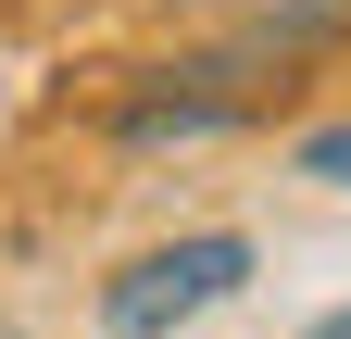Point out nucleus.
I'll list each match as a JSON object with an SVG mask.
<instances>
[{
  "mask_svg": "<svg viewBox=\"0 0 351 339\" xmlns=\"http://www.w3.org/2000/svg\"><path fill=\"white\" fill-rule=\"evenodd\" d=\"M239 289H251V239L239 226H201V239H163V251H138V264H113L101 277V327L113 339H176L189 314L239 302Z\"/></svg>",
  "mask_w": 351,
  "mask_h": 339,
  "instance_id": "f257e3e1",
  "label": "nucleus"
},
{
  "mask_svg": "<svg viewBox=\"0 0 351 339\" xmlns=\"http://www.w3.org/2000/svg\"><path fill=\"white\" fill-rule=\"evenodd\" d=\"M226 51H251V63L289 89L301 63L351 51V0H239V38H226Z\"/></svg>",
  "mask_w": 351,
  "mask_h": 339,
  "instance_id": "f03ea898",
  "label": "nucleus"
},
{
  "mask_svg": "<svg viewBox=\"0 0 351 339\" xmlns=\"http://www.w3.org/2000/svg\"><path fill=\"white\" fill-rule=\"evenodd\" d=\"M289 163H301V176H314V189H351V126H314V139H301Z\"/></svg>",
  "mask_w": 351,
  "mask_h": 339,
  "instance_id": "7ed1b4c3",
  "label": "nucleus"
},
{
  "mask_svg": "<svg viewBox=\"0 0 351 339\" xmlns=\"http://www.w3.org/2000/svg\"><path fill=\"white\" fill-rule=\"evenodd\" d=\"M314 339H351V314H326V327H314Z\"/></svg>",
  "mask_w": 351,
  "mask_h": 339,
  "instance_id": "20e7f679",
  "label": "nucleus"
},
{
  "mask_svg": "<svg viewBox=\"0 0 351 339\" xmlns=\"http://www.w3.org/2000/svg\"><path fill=\"white\" fill-rule=\"evenodd\" d=\"M0 339H13V327H0Z\"/></svg>",
  "mask_w": 351,
  "mask_h": 339,
  "instance_id": "39448f33",
  "label": "nucleus"
}]
</instances>
